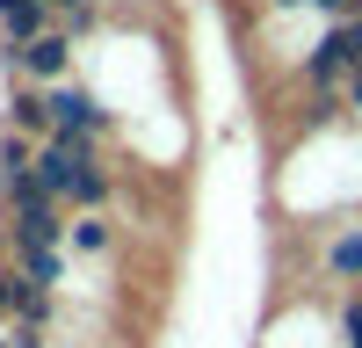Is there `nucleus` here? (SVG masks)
I'll return each instance as SVG.
<instances>
[{"mask_svg":"<svg viewBox=\"0 0 362 348\" xmlns=\"http://www.w3.org/2000/svg\"><path fill=\"white\" fill-rule=\"evenodd\" d=\"M15 305H22V269H0V327L15 319Z\"/></svg>","mask_w":362,"mask_h":348,"instance_id":"9b49d317","label":"nucleus"},{"mask_svg":"<svg viewBox=\"0 0 362 348\" xmlns=\"http://www.w3.org/2000/svg\"><path fill=\"white\" fill-rule=\"evenodd\" d=\"M319 8H326V15H348V22H355V8H362V0H319Z\"/></svg>","mask_w":362,"mask_h":348,"instance_id":"ddd939ff","label":"nucleus"},{"mask_svg":"<svg viewBox=\"0 0 362 348\" xmlns=\"http://www.w3.org/2000/svg\"><path fill=\"white\" fill-rule=\"evenodd\" d=\"M341 334H348V348H362V298L341 312Z\"/></svg>","mask_w":362,"mask_h":348,"instance_id":"f8f14e48","label":"nucleus"},{"mask_svg":"<svg viewBox=\"0 0 362 348\" xmlns=\"http://www.w3.org/2000/svg\"><path fill=\"white\" fill-rule=\"evenodd\" d=\"M22 66L37 73V80H66V66H73V44H66V37H37V44H22Z\"/></svg>","mask_w":362,"mask_h":348,"instance_id":"39448f33","label":"nucleus"},{"mask_svg":"<svg viewBox=\"0 0 362 348\" xmlns=\"http://www.w3.org/2000/svg\"><path fill=\"white\" fill-rule=\"evenodd\" d=\"M51 124H58V138H95V131H102V102L87 95V87L58 80V95H51Z\"/></svg>","mask_w":362,"mask_h":348,"instance_id":"7ed1b4c3","label":"nucleus"},{"mask_svg":"<svg viewBox=\"0 0 362 348\" xmlns=\"http://www.w3.org/2000/svg\"><path fill=\"white\" fill-rule=\"evenodd\" d=\"M58 8H80V0H58Z\"/></svg>","mask_w":362,"mask_h":348,"instance_id":"2eb2a0df","label":"nucleus"},{"mask_svg":"<svg viewBox=\"0 0 362 348\" xmlns=\"http://www.w3.org/2000/svg\"><path fill=\"white\" fill-rule=\"evenodd\" d=\"M51 124V102H37V95H15V131H44Z\"/></svg>","mask_w":362,"mask_h":348,"instance_id":"9d476101","label":"nucleus"},{"mask_svg":"<svg viewBox=\"0 0 362 348\" xmlns=\"http://www.w3.org/2000/svg\"><path fill=\"white\" fill-rule=\"evenodd\" d=\"M58 240H73V225L58 218V203L51 211H15V247H58Z\"/></svg>","mask_w":362,"mask_h":348,"instance_id":"20e7f679","label":"nucleus"},{"mask_svg":"<svg viewBox=\"0 0 362 348\" xmlns=\"http://www.w3.org/2000/svg\"><path fill=\"white\" fill-rule=\"evenodd\" d=\"M37 182H44L58 203H80V211H95V203L109 196V182H102L95 145H87V138H51L44 153H37Z\"/></svg>","mask_w":362,"mask_h":348,"instance_id":"f257e3e1","label":"nucleus"},{"mask_svg":"<svg viewBox=\"0 0 362 348\" xmlns=\"http://www.w3.org/2000/svg\"><path fill=\"white\" fill-rule=\"evenodd\" d=\"M0 29H8L15 44H37V37H51V29H44V0H0Z\"/></svg>","mask_w":362,"mask_h":348,"instance_id":"423d86ee","label":"nucleus"},{"mask_svg":"<svg viewBox=\"0 0 362 348\" xmlns=\"http://www.w3.org/2000/svg\"><path fill=\"white\" fill-rule=\"evenodd\" d=\"M355 73H362V15L341 22L334 37L312 51V80H319V87H326V80H355Z\"/></svg>","mask_w":362,"mask_h":348,"instance_id":"f03ea898","label":"nucleus"},{"mask_svg":"<svg viewBox=\"0 0 362 348\" xmlns=\"http://www.w3.org/2000/svg\"><path fill=\"white\" fill-rule=\"evenodd\" d=\"M15 269L37 283V290H51L58 276H66V261H58V247H15Z\"/></svg>","mask_w":362,"mask_h":348,"instance_id":"0eeeda50","label":"nucleus"},{"mask_svg":"<svg viewBox=\"0 0 362 348\" xmlns=\"http://www.w3.org/2000/svg\"><path fill=\"white\" fill-rule=\"evenodd\" d=\"M73 247H80V254H102V247H109V225H102L95 211H87V218L73 225Z\"/></svg>","mask_w":362,"mask_h":348,"instance_id":"1a4fd4ad","label":"nucleus"},{"mask_svg":"<svg viewBox=\"0 0 362 348\" xmlns=\"http://www.w3.org/2000/svg\"><path fill=\"white\" fill-rule=\"evenodd\" d=\"M326 261H334V276H355V283H362V232H341Z\"/></svg>","mask_w":362,"mask_h":348,"instance_id":"6e6552de","label":"nucleus"},{"mask_svg":"<svg viewBox=\"0 0 362 348\" xmlns=\"http://www.w3.org/2000/svg\"><path fill=\"white\" fill-rule=\"evenodd\" d=\"M348 102H355V109H362V73H355V80H348Z\"/></svg>","mask_w":362,"mask_h":348,"instance_id":"4468645a","label":"nucleus"}]
</instances>
